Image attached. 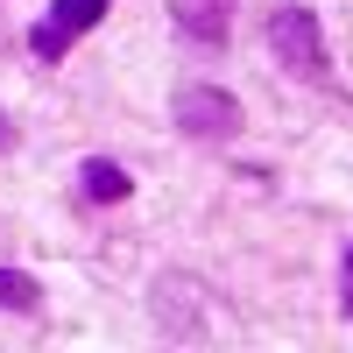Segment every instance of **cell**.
I'll return each mask as SVG.
<instances>
[{
    "instance_id": "obj_1",
    "label": "cell",
    "mask_w": 353,
    "mask_h": 353,
    "mask_svg": "<svg viewBox=\"0 0 353 353\" xmlns=\"http://www.w3.org/2000/svg\"><path fill=\"white\" fill-rule=\"evenodd\" d=\"M269 50H276V64L297 85H332V50H325V36H318L311 8H276L269 14Z\"/></svg>"
},
{
    "instance_id": "obj_9",
    "label": "cell",
    "mask_w": 353,
    "mask_h": 353,
    "mask_svg": "<svg viewBox=\"0 0 353 353\" xmlns=\"http://www.w3.org/2000/svg\"><path fill=\"white\" fill-rule=\"evenodd\" d=\"M346 283H353V254H346Z\"/></svg>"
},
{
    "instance_id": "obj_3",
    "label": "cell",
    "mask_w": 353,
    "mask_h": 353,
    "mask_svg": "<svg viewBox=\"0 0 353 353\" xmlns=\"http://www.w3.org/2000/svg\"><path fill=\"white\" fill-rule=\"evenodd\" d=\"M106 8H113V0H57V8H50L36 28H28V50H36L43 64H57V57H64V50L85 36V28H99Z\"/></svg>"
},
{
    "instance_id": "obj_4",
    "label": "cell",
    "mask_w": 353,
    "mask_h": 353,
    "mask_svg": "<svg viewBox=\"0 0 353 353\" xmlns=\"http://www.w3.org/2000/svg\"><path fill=\"white\" fill-rule=\"evenodd\" d=\"M233 8H241V0H170L176 28H184V36H198V43H226Z\"/></svg>"
},
{
    "instance_id": "obj_6",
    "label": "cell",
    "mask_w": 353,
    "mask_h": 353,
    "mask_svg": "<svg viewBox=\"0 0 353 353\" xmlns=\"http://www.w3.org/2000/svg\"><path fill=\"white\" fill-rule=\"evenodd\" d=\"M184 290H191L184 276H163V297H156V311H163V325H170L176 339H191V332H205V318H191V311H184Z\"/></svg>"
},
{
    "instance_id": "obj_5",
    "label": "cell",
    "mask_w": 353,
    "mask_h": 353,
    "mask_svg": "<svg viewBox=\"0 0 353 353\" xmlns=\"http://www.w3.org/2000/svg\"><path fill=\"white\" fill-rule=\"evenodd\" d=\"M78 191L92 198V205H121V198L134 191V176H128L121 163H106V156H92V163L78 170Z\"/></svg>"
},
{
    "instance_id": "obj_8",
    "label": "cell",
    "mask_w": 353,
    "mask_h": 353,
    "mask_svg": "<svg viewBox=\"0 0 353 353\" xmlns=\"http://www.w3.org/2000/svg\"><path fill=\"white\" fill-rule=\"evenodd\" d=\"M0 149H8V121H0Z\"/></svg>"
},
{
    "instance_id": "obj_7",
    "label": "cell",
    "mask_w": 353,
    "mask_h": 353,
    "mask_svg": "<svg viewBox=\"0 0 353 353\" xmlns=\"http://www.w3.org/2000/svg\"><path fill=\"white\" fill-rule=\"evenodd\" d=\"M36 304H43L36 276H21V269H0V311H36Z\"/></svg>"
},
{
    "instance_id": "obj_10",
    "label": "cell",
    "mask_w": 353,
    "mask_h": 353,
    "mask_svg": "<svg viewBox=\"0 0 353 353\" xmlns=\"http://www.w3.org/2000/svg\"><path fill=\"white\" fill-rule=\"evenodd\" d=\"M0 43H8V21H0Z\"/></svg>"
},
{
    "instance_id": "obj_2",
    "label": "cell",
    "mask_w": 353,
    "mask_h": 353,
    "mask_svg": "<svg viewBox=\"0 0 353 353\" xmlns=\"http://www.w3.org/2000/svg\"><path fill=\"white\" fill-rule=\"evenodd\" d=\"M176 128L191 141H233L241 134V99H226L219 85H184L176 92Z\"/></svg>"
}]
</instances>
